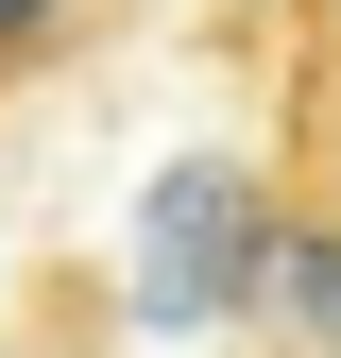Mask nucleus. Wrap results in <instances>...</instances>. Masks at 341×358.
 <instances>
[{
    "label": "nucleus",
    "instance_id": "f257e3e1",
    "mask_svg": "<svg viewBox=\"0 0 341 358\" xmlns=\"http://www.w3.org/2000/svg\"><path fill=\"white\" fill-rule=\"evenodd\" d=\"M256 307H273L290 341H324V358H341V205H307V222L273 239V273H256Z\"/></svg>",
    "mask_w": 341,
    "mask_h": 358
},
{
    "label": "nucleus",
    "instance_id": "f03ea898",
    "mask_svg": "<svg viewBox=\"0 0 341 358\" xmlns=\"http://www.w3.org/2000/svg\"><path fill=\"white\" fill-rule=\"evenodd\" d=\"M68 17H85V0H0V103H17V85L68 52Z\"/></svg>",
    "mask_w": 341,
    "mask_h": 358
}]
</instances>
